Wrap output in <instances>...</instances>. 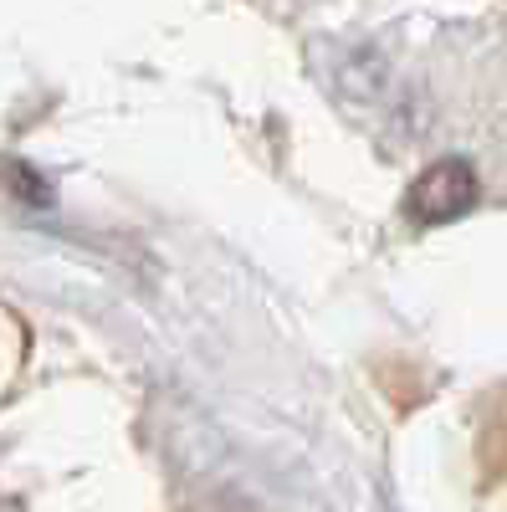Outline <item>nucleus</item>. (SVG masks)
<instances>
[{
	"label": "nucleus",
	"instance_id": "obj_2",
	"mask_svg": "<svg viewBox=\"0 0 507 512\" xmlns=\"http://www.w3.org/2000/svg\"><path fill=\"white\" fill-rule=\"evenodd\" d=\"M0 190L26 200V205H52V185L41 180L26 159H0Z\"/></svg>",
	"mask_w": 507,
	"mask_h": 512
},
{
	"label": "nucleus",
	"instance_id": "obj_1",
	"mask_svg": "<svg viewBox=\"0 0 507 512\" xmlns=\"http://www.w3.org/2000/svg\"><path fill=\"white\" fill-rule=\"evenodd\" d=\"M477 195H482V185H477L472 159H441L431 169H420L415 185L405 190V216L415 226H446L456 216H467Z\"/></svg>",
	"mask_w": 507,
	"mask_h": 512
}]
</instances>
